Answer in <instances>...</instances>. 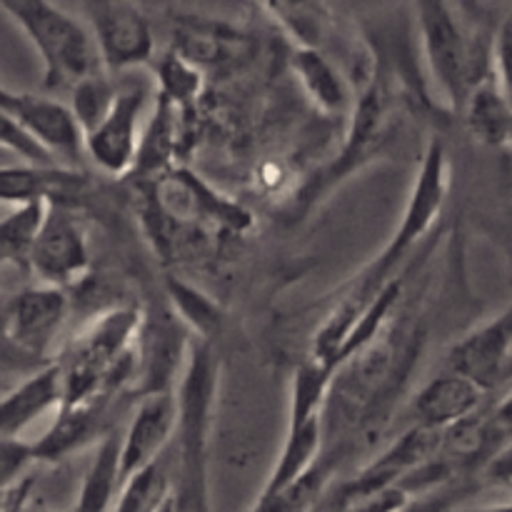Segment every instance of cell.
<instances>
[{
	"label": "cell",
	"instance_id": "26",
	"mask_svg": "<svg viewBox=\"0 0 512 512\" xmlns=\"http://www.w3.org/2000/svg\"><path fill=\"white\" fill-rule=\"evenodd\" d=\"M153 83L158 98L178 105L180 110H188L203 93L205 75L195 65H190L188 60H183L178 53L170 50L168 55H163L155 63Z\"/></svg>",
	"mask_w": 512,
	"mask_h": 512
},
{
	"label": "cell",
	"instance_id": "12",
	"mask_svg": "<svg viewBox=\"0 0 512 512\" xmlns=\"http://www.w3.org/2000/svg\"><path fill=\"white\" fill-rule=\"evenodd\" d=\"M0 113L13 118L30 138L38 140L45 150L58 160H68L75 168L83 158V133L70 115L68 105L48 95L15 93L0 83Z\"/></svg>",
	"mask_w": 512,
	"mask_h": 512
},
{
	"label": "cell",
	"instance_id": "28",
	"mask_svg": "<svg viewBox=\"0 0 512 512\" xmlns=\"http://www.w3.org/2000/svg\"><path fill=\"white\" fill-rule=\"evenodd\" d=\"M168 295L173 300L175 310H178L180 320L188 323L193 333L200 335L198 340L210 343V338L220 330V320H223L218 305L210 300V295L178 278H168Z\"/></svg>",
	"mask_w": 512,
	"mask_h": 512
},
{
	"label": "cell",
	"instance_id": "25",
	"mask_svg": "<svg viewBox=\"0 0 512 512\" xmlns=\"http://www.w3.org/2000/svg\"><path fill=\"white\" fill-rule=\"evenodd\" d=\"M335 470H338V458L325 455L323 450L318 463L298 483L270 495V498H255L253 508L248 512H315Z\"/></svg>",
	"mask_w": 512,
	"mask_h": 512
},
{
	"label": "cell",
	"instance_id": "24",
	"mask_svg": "<svg viewBox=\"0 0 512 512\" xmlns=\"http://www.w3.org/2000/svg\"><path fill=\"white\" fill-rule=\"evenodd\" d=\"M45 213L48 203H25L0 215V263L15 265L28 273L30 250L38 238Z\"/></svg>",
	"mask_w": 512,
	"mask_h": 512
},
{
	"label": "cell",
	"instance_id": "1",
	"mask_svg": "<svg viewBox=\"0 0 512 512\" xmlns=\"http://www.w3.org/2000/svg\"><path fill=\"white\" fill-rule=\"evenodd\" d=\"M218 358L213 345L193 340L185 348V365L178 388V430L175 450L178 470L173 475V512H213L210 508V433L218 398Z\"/></svg>",
	"mask_w": 512,
	"mask_h": 512
},
{
	"label": "cell",
	"instance_id": "4",
	"mask_svg": "<svg viewBox=\"0 0 512 512\" xmlns=\"http://www.w3.org/2000/svg\"><path fill=\"white\" fill-rule=\"evenodd\" d=\"M0 8L38 50L48 93H68L83 78L103 70L88 28L53 0H0Z\"/></svg>",
	"mask_w": 512,
	"mask_h": 512
},
{
	"label": "cell",
	"instance_id": "23",
	"mask_svg": "<svg viewBox=\"0 0 512 512\" xmlns=\"http://www.w3.org/2000/svg\"><path fill=\"white\" fill-rule=\"evenodd\" d=\"M168 455L170 450L125 480L110 512H158L163 508L173 495V468Z\"/></svg>",
	"mask_w": 512,
	"mask_h": 512
},
{
	"label": "cell",
	"instance_id": "33",
	"mask_svg": "<svg viewBox=\"0 0 512 512\" xmlns=\"http://www.w3.org/2000/svg\"><path fill=\"white\" fill-rule=\"evenodd\" d=\"M408 498L410 495L395 485V488L378 490V493H370L365 498L338 505V508H333V512H398L408 503Z\"/></svg>",
	"mask_w": 512,
	"mask_h": 512
},
{
	"label": "cell",
	"instance_id": "21",
	"mask_svg": "<svg viewBox=\"0 0 512 512\" xmlns=\"http://www.w3.org/2000/svg\"><path fill=\"white\" fill-rule=\"evenodd\" d=\"M120 435H103L70 512H110L120 493Z\"/></svg>",
	"mask_w": 512,
	"mask_h": 512
},
{
	"label": "cell",
	"instance_id": "3",
	"mask_svg": "<svg viewBox=\"0 0 512 512\" xmlns=\"http://www.w3.org/2000/svg\"><path fill=\"white\" fill-rule=\"evenodd\" d=\"M420 53L438 85L443 103L460 113L468 90L490 73V55L468 28V13L458 0H413Z\"/></svg>",
	"mask_w": 512,
	"mask_h": 512
},
{
	"label": "cell",
	"instance_id": "39",
	"mask_svg": "<svg viewBox=\"0 0 512 512\" xmlns=\"http://www.w3.org/2000/svg\"><path fill=\"white\" fill-rule=\"evenodd\" d=\"M460 5H463V10L465 13H475V10H478V0H458Z\"/></svg>",
	"mask_w": 512,
	"mask_h": 512
},
{
	"label": "cell",
	"instance_id": "40",
	"mask_svg": "<svg viewBox=\"0 0 512 512\" xmlns=\"http://www.w3.org/2000/svg\"><path fill=\"white\" fill-rule=\"evenodd\" d=\"M158 512H173V495H170V500H168V503H165L163 508H160Z\"/></svg>",
	"mask_w": 512,
	"mask_h": 512
},
{
	"label": "cell",
	"instance_id": "19",
	"mask_svg": "<svg viewBox=\"0 0 512 512\" xmlns=\"http://www.w3.org/2000/svg\"><path fill=\"white\" fill-rule=\"evenodd\" d=\"M468 133L488 148H510L512 105L495 83L493 73L483 75L465 95L460 108Z\"/></svg>",
	"mask_w": 512,
	"mask_h": 512
},
{
	"label": "cell",
	"instance_id": "6",
	"mask_svg": "<svg viewBox=\"0 0 512 512\" xmlns=\"http://www.w3.org/2000/svg\"><path fill=\"white\" fill-rule=\"evenodd\" d=\"M150 103H155L153 78H135V70L115 78V98L108 113L83 135V153L100 173L110 178L133 173Z\"/></svg>",
	"mask_w": 512,
	"mask_h": 512
},
{
	"label": "cell",
	"instance_id": "2",
	"mask_svg": "<svg viewBox=\"0 0 512 512\" xmlns=\"http://www.w3.org/2000/svg\"><path fill=\"white\" fill-rule=\"evenodd\" d=\"M403 100L398 90H393L388 63L383 58H373V68L365 75L363 88L350 108L348 133L338 158L303 190V203L308 208L393 143L403 128Z\"/></svg>",
	"mask_w": 512,
	"mask_h": 512
},
{
	"label": "cell",
	"instance_id": "31",
	"mask_svg": "<svg viewBox=\"0 0 512 512\" xmlns=\"http://www.w3.org/2000/svg\"><path fill=\"white\" fill-rule=\"evenodd\" d=\"M490 73L512 105V8L500 20L490 40Z\"/></svg>",
	"mask_w": 512,
	"mask_h": 512
},
{
	"label": "cell",
	"instance_id": "30",
	"mask_svg": "<svg viewBox=\"0 0 512 512\" xmlns=\"http://www.w3.org/2000/svg\"><path fill=\"white\" fill-rule=\"evenodd\" d=\"M478 488H480V478L458 480V483H450L445 485V488L430 490V493L408 498V503H405L398 512H450L455 505L463 503L465 498L478 493Z\"/></svg>",
	"mask_w": 512,
	"mask_h": 512
},
{
	"label": "cell",
	"instance_id": "34",
	"mask_svg": "<svg viewBox=\"0 0 512 512\" xmlns=\"http://www.w3.org/2000/svg\"><path fill=\"white\" fill-rule=\"evenodd\" d=\"M485 483L505 485V488H512V440L505 443L493 458L488 460V465L483 468Z\"/></svg>",
	"mask_w": 512,
	"mask_h": 512
},
{
	"label": "cell",
	"instance_id": "27",
	"mask_svg": "<svg viewBox=\"0 0 512 512\" xmlns=\"http://www.w3.org/2000/svg\"><path fill=\"white\" fill-rule=\"evenodd\" d=\"M113 98L115 78L105 73V70H98V73L88 75V78H83L78 85L68 90V103L65 105H68L70 115L78 123L80 133L85 135L103 120Z\"/></svg>",
	"mask_w": 512,
	"mask_h": 512
},
{
	"label": "cell",
	"instance_id": "44",
	"mask_svg": "<svg viewBox=\"0 0 512 512\" xmlns=\"http://www.w3.org/2000/svg\"><path fill=\"white\" fill-rule=\"evenodd\" d=\"M0 215H3V213H0Z\"/></svg>",
	"mask_w": 512,
	"mask_h": 512
},
{
	"label": "cell",
	"instance_id": "41",
	"mask_svg": "<svg viewBox=\"0 0 512 512\" xmlns=\"http://www.w3.org/2000/svg\"><path fill=\"white\" fill-rule=\"evenodd\" d=\"M8 495H10V493H8ZM8 495H5V498L0 500V510H3V505H5V500H8Z\"/></svg>",
	"mask_w": 512,
	"mask_h": 512
},
{
	"label": "cell",
	"instance_id": "13",
	"mask_svg": "<svg viewBox=\"0 0 512 512\" xmlns=\"http://www.w3.org/2000/svg\"><path fill=\"white\" fill-rule=\"evenodd\" d=\"M512 360V315L503 313L490 318L488 323L475 325L450 348L445 368L465 375L475 385L493 393L510 373Z\"/></svg>",
	"mask_w": 512,
	"mask_h": 512
},
{
	"label": "cell",
	"instance_id": "11",
	"mask_svg": "<svg viewBox=\"0 0 512 512\" xmlns=\"http://www.w3.org/2000/svg\"><path fill=\"white\" fill-rule=\"evenodd\" d=\"M178 430L175 390H148L135 405L128 428L120 435V485L165 455Z\"/></svg>",
	"mask_w": 512,
	"mask_h": 512
},
{
	"label": "cell",
	"instance_id": "36",
	"mask_svg": "<svg viewBox=\"0 0 512 512\" xmlns=\"http://www.w3.org/2000/svg\"><path fill=\"white\" fill-rule=\"evenodd\" d=\"M33 488H35V480L28 475L23 483H18L13 490H10L8 500H5L3 510H0V512H20V510H23V505L28 503L30 498H33Z\"/></svg>",
	"mask_w": 512,
	"mask_h": 512
},
{
	"label": "cell",
	"instance_id": "38",
	"mask_svg": "<svg viewBox=\"0 0 512 512\" xmlns=\"http://www.w3.org/2000/svg\"><path fill=\"white\" fill-rule=\"evenodd\" d=\"M20 512H55V510L45 508V505H38V503H33V498H30L28 503L23 505V510H20Z\"/></svg>",
	"mask_w": 512,
	"mask_h": 512
},
{
	"label": "cell",
	"instance_id": "18",
	"mask_svg": "<svg viewBox=\"0 0 512 512\" xmlns=\"http://www.w3.org/2000/svg\"><path fill=\"white\" fill-rule=\"evenodd\" d=\"M108 403L110 400L98 398L83 405H60L50 428L30 443L35 463H60L100 438Z\"/></svg>",
	"mask_w": 512,
	"mask_h": 512
},
{
	"label": "cell",
	"instance_id": "29",
	"mask_svg": "<svg viewBox=\"0 0 512 512\" xmlns=\"http://www.w3.org/2000/svg\"><path fill=\"white\" fill-rule=\"evenodd\" d=\"M30 465H35V458L28 440L0 438V500L28 478Z\"/></svg>",
	"mask_w": 512,
	"mask_h": 512
},
{
	"label": "cell",
	"instance_id": "15",
	"mask_svg": "<svg viewBox=\"0 0 512 512\" xmlns=\"http://www.w3.org/2000/svg\"><path fill=\"white\" fill-rule=\"evenodd\" d=\"M173 53L188 60L205 75V70H230L250 60L255 40L238 25L220 20L183 18L173 28Z\"/></svg>",
	"mask_w": 512,
	"mask_h": 512
},
{
	"label": "cell",
	"instance_id": "17",
	"mask_svg": "<svg viewBox=\"0 0 512 512\" xmlns=\"http://www.w3.org/2000/svg\"><path fill=\"white\" fill-rule=\"evenodd\" d=\"M63 405V378L55 363L25 375L0 398V438H20L30 425Z\"/></svg>",
	"mask_w": 512,
	"mask_h": 512
},
{
	"label": "cell",
	"instance_id": "42",
	"mask_svg": "<svg viewBox=\"0 0 512 512\" xmlns=\"http://www.w3.org/2000/svg\"><path fill=\"white\" fill-rule=\"evenodd\" d=\"M508 310H510V315H512V303H510V305H508Z\"/></svg>",
	"mask_w": 512,
	"mask_h": 512
},
{
	"label": "cell",
	"instance_id": "22",
	"mask_svg": "<svg viewBox=\"0 0 512 512\" xmlns=\"http://www.w3.org/2000/svg\"><path fill=\"white\" fill-rule=\"evenodd\" d=\"M265 13L280 25L295 48L323 50L330 13L323 0H258Z\"/></svg>",
	"mask_w": 512,
	"mask_h": 512
},
{
	"label": "cell",
	"instance_id": "37",
	"mask_svg": "<svg viewBox=\"0 0 512 512\" xmlns=\"http://www.w3.org/2000/svg\"><path fill=\"white\" fill-rule=\"evenodd\" d=\"M465 512H512V503H500V505H485V508H473Z\"/></svg>",
	"mask_w": 512,
	"mask_h": 512
},
{
	"label": "cell",
	"instance_id": "45",
	"mask_svg": "<svg viewBox=\"0 0 512 512\" xmlns=\"http://www.w3.org/2000/svg\"><path fill=\"white\" fill-rule=\"evenodd\" d=\"M510 490H512V488H510Z\"/></svg>",
	"mask_w": 512,
	"mask_h": 512
},
{
	"label": "cell",
	"instance_id": "35",
	"mask_svg": "<svg viewBox=\"0 0 512 512\" xmlns=\"http://www.w3.org/2000/svg\"><path fill=\"white\" fill-rule=\"evenodd\" d=\"M0 370H28L23 360L15 355L8 340V325H5V300L0 303Z\"/></svg>",
	"mask_w": 512,
	"mask_h": 512
},
{
	"label": "cell",
	"instance_id": "7",
	"mask_svg": "<svg viewBox=\"0 0 512 512\" xmlns=\"http://www.w3.org/2000/svg\"><path fill=\"white\" fill-rule=\"evenodd\" d=\"M88 33L108 75L133 73L155 58L153 23L133 0H83Z\"/></svg>",
	"mask_w": 512,
	"mask_h": 512
},
{
	"label": "cell",
	"instance_id": "20",
	"mask_svg": "<svg viewBox=\"0 0 512 512\" xmlns=\"http://www.w3.org/2000/svg\"><path fill=\"white\" fill-rule=\"evenodd\" d=\"M293 73L310 103L325 115H350L353 93L320 48H293Z\"/></svg>",
	"mask_w": 512,
	"mask_h": 512
},
{
	"label": "cell",
	"instance_id": "16",
	"mask_svg": "<svg viewBox=\"0 0 512 512\" xmlns=\"http://www.w3.org/2000/svg\"><path fill=\"white\" fill-rule=\"evenodd\" d=\"M485 398H488V393L480 385L445 368L443 373L435 375L415 393L410 410H413L415 425H425V428L445 433V430L455 428L458 423L480 413L485 408Z\"/></svg>",
	"mask_w": 512,
	"mask_h": 512
},
{
	"label": "cell",
	"instance_id": "10",
	"mask_svg": "<svg viewBox=\"0 0 512 512\" xmlns=\"http://www.w3.org/2000/svg\"><path fill=\"white\" fill-rule=\"evenodd\" d=\"M440 450H443V433L413 423L383 453L375 455L368 465H363L348 483L340 485L333 498V508L350 503V500L365 498L370 493H378V490L395 488L415 468L438 458Z\"/></svg>",
	"mask_w": 512,
	"mask_h": 512
},
{
	"label": "cell",
	"instance_id": "8",
	"mask_svg": "<svg viewBox=\"0 0 512 512\" xmlns=\"http://www.w3.org/2000/svg\"><path fill=\"white\" fill-rule=\"evenodd\" d=\"M93 270L88 233L73 205H48L28 258V273L38 285L70 290Z\"/></svg>",
	"mask_w": 512,
	"mask_h": 512
},
{
	"label": "cell",
	"instance_id": "14",
	"mask_svg": "<svg viewBox=\"0 0 512 512\" xmlns=\"http://www.w3.org/2000/svg\"><path fill=\"white\" fill-rule=\"evenodd\" d=\"M88 193V178L80 170L63 163H8L0 165V205L48 203L73 205Z\"/></svg>",
	"mask_w": 512,
	"mask_h": 512
},
{
	"label": "cell",
	"instance_id": "32",
	"mask_svg": "<svg viewBox=\"0 0 512 512\" xmlns=\"http://www.w3.org/2000/svg\"><path fill=\"white\" fill-rule=\"evenodd\" d=\"M0 148L8 150L10 155H15V158L23 160V163H38V165L55 163L53 155H50L38 140L30 138V135L5 113H0Z\"/></svg>",
	"mask_w": 512,
	"mask_h": 512
},
{
	"label": "cell",
	"instance_id": "43",
	"mask_svg": "<svg viewBox=\"0 0 512 512\" xmlns=\"http://www.w3.org/2000/svg\"><path fill=\"white\" fill-rule=\"evenodd\" d=\"M0 270H3V263H0Z\"/></svg>",
	"mask_w": 512,
	"mask_h": 512
},
{
	"label": "cell",
	"instance_id": "9",
	"mask_svg": "<svg viewBox=\"0 0 512 512\" xmlns=\"http://www.w3.org/2000/svg\"><path fill=\"white\" fill-rule=\"evenodd\" d=\"M70 308L73 303H70L68 290L48 288V285H30L5 298L10 348L30 373L53 363L50 350L68 320Z\"/></svg>",
	"mask_w": 512,
	"mask_h": 512
},
{
	"label": "cell",
	"instance_id": "5",
	"mask_svg": "<svg viewBox=\"0 0 512 512\" xmlns=\"http://www.w3.org/2000/svg\"><path fill=\"white\" fill-rule=\"evenodd\" d=\"M450 193V160L448 150L440 140H430L420 158L408 203L400 213L398 228L390 235L388 245L378 253V258L355 278L353 288L375 295L390 278L403 270L408 255L425 240V235L435 228L443 215Z\"/></svg>",
	"mask_w": 512,
	"mask_h": 512
}]
</instances>
